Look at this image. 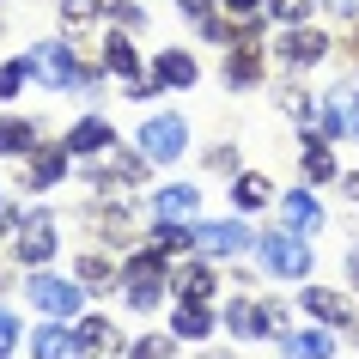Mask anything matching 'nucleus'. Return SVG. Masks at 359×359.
Listing matches in <instances>:
<instances>
[{"mask_svg": "<svg viewBox=\"0 0 359 359\" xmlns=\"http://www.w3.org/2000/svg\"><path fill=\"white\" fill-rule=\"evenodd\" d=\"M317 134L359 140V86H329V97H323V128Z\"/></svg>", "mask_w": 359, "mask_h": 359, "instance_id": "nucleus-5", "label": "nucleus"}, {"mask_svg": "<svg viewBox=\"0 0 359 359\" xmlns=\"http://www.w3.org/2000/svg\"><path fill=\"white\" fill-rule=\"evenodd\" d=\"M25 329H19V317H13V311H6V304H0V353H6V347H13V341H19Z\"/></svg>", "mask_w": 359, "mask_h": 359, "instance_id": "nucleus-35", "label": "nucleus"}, {"mask_svg": "<svg viewBox=\"0 0 359 359\" xmlns=\"http://www.w3.org/2000/svg\"><path fill=\"white\" fill-rule=\"evenodd\" d=\"M25 292H31V304H37L43 317H74L79 299H86V286H79V280H61V274H49V268H31Z\"/></svg>", "mask_w": 359, "mask_h": 359, "instance_id": "nucleus-3", "label": "nucleus"}, {"mask_svg": "<svg viewBox=\"0 0 359 359\" xmlns=\"http://www.w3.org/2000/svg\"><path fill=\"white\" fill-rule=\"evenodd\" d=\"M262 268L274 274V280H304L311 274V238H299V231H268L262 238Z\"/></svg>", "mask_w": 359, "mask_h": 359, "instance_id": "nucleus-1", "label": "nucleus"}, {"mask_svg": "<svg viewBox=\"0 0 359 359\" xmlns=\"http://www.w3.org/2000/svg\"><path fill=\"white\" fill-rule=\"evenodd\" d=\"M189 147V122L183 116H152L147 128H140V152H147L152 165H177Z\"/></svg>", "mask_w": 359, "mask_h": 359, "instance_id": "nucleus-4", "label": "nucleus"}, {"mask_svg": "<svg viewBox=\"0 0 359 359\" xmlns=\"http://www.w3.org/2000/svg\"><path fill=\"white\" fill-rule=\"evenodd\" d=\"M19 226H25V219H19V208H0V238H13Z\"/></svg>", "mask_w": 359, "mask_h": 359, "instance_id": "nucleus-38", "label": "nucleus"}, {"mask_svg": "<svg viewBox=\"0 0 359 359\" xmlns=\"http://www.w3.org/2000/svg\"><path fill=\"white\" fill-rule=\"evenodd\" d=\"M208 165H213V170H231V177H238V147H231V140H226V147H213V152H208Z\"/></svg>", "mask_w": 359, "mask_h": 359, "instance_id": "nucleus-34", "label": "nucleus"}, {"mask_svg": "<svg viewBox=\"0 0 359 359\" xmlns=\"http://www.w3.org/2000/svg\"><path fill=\"white\" fill-rule=\"evenodd\" d=\"M170 335H177V341H201V335H213V311H208L201 299H177Z\"/></svg>", "mask_w": 359, "mask_h": 359, "instance_id": "nucleus-17", "label": "nucleus"}, {"mask_svg": "<svg viewBox=\"0 0 359 359\" xmlns=\"http://www.w3.org/2000/svg\"><path fill=\"white\" fill-rule=\"evenodd\" d=\"M170 280H177V299H201V304L213 299V268H208V262H189V268H177Z\"/></svg>", "mask_w": 359, "mask_h": 359, "instance_id": "nucleus-21", "label": "nucleus"}, {"mask_svg": "<svg viewBox=\"0 0 359 359\" xmlns=\"http://www.w3.org/2000/svg\"><path fill=\"white\" fill-rule=\"evenodd\" d=\"M195 244L208 250V256H244L256 238H250L244 219H201V226H195Z\"/></svg>", "mask_w": 359, "mask_h": 359, "instance_id": "nucleus-6", "label": "nucleus"}, {"mask_svg": "<svg viewBox=\"0 0 359 359\" xmlns=\"http://www.w3.org/2000/svg\"><path fill=\"white\" fill-rule=\"evenodd\" d=\"M329 347H335L329 329H292L286 335V359H329Z\"/></svg>", "mask_w": 359, "mask_h": 359, "instance_id": "nucleus-20", "label": "nucleus"}, {"mask_svg": "<svg viewBox=\"0 0 359 359\" xmlns=\"http://www.w3.org/2000/svg\"><path fill=\"white\" fill-rule=\"evenodd\" d=\"M201 359H231V353H201Z\"/></svg>", "mask_w": 359, "mask_h": 359, "instance_id": "nucleus-45", "label": "nucleus"}, {"mask_svg": "<svg viewBox=\"0 0 359 359\" xmlns=\"http://www.w3.org/2000/svg\"><path fill=\"white\" fill-rule=\"evenodd\" d=\"M226 79H231V86H262V37H256V31H244V37L231 43Z\"/></svg>", "mask_w": 359, "mask_h": 359, "instance_id": "nucleus-11", "label": "nucleus"}, {"mask_svg": "<svg viewBox=\"0 0 359 359\" xmlns=\"http://www.w3.org/2000/svg\"><path fill=\"white\" fill-rule=\"evenodd\" d=\"M280 110L304 122V116H311V92H304V86H286V92H280Z\"/></svg>", "mask_w": 359, "mask_h": 359, "instance_id": "nucleus-33", "label": "nucleus"}, {"mask_svg": "<svg viewBox=\"0 0 359 359\" xmlns=\"http://www.w3.org/2000/svg\"><path fill=\"white\" fill-rule=\"evenodd\" d=\"M25 79H31V55L6 61V67H0V97H19V92H25Z\"/></svg>", "mask_w": 359, "mask_h": 359, "instance_id": "nucleus-29", "label": "nucleus"}, {"mask_svg": "<svg viewBox=\"0 0 359 359\" xmlns=\"http://www.w3.org/2000/svg\"><path fill=\"white\" fill-rule=\"evenodd\" d=\"M341 329H347V341L359 347V317H341Z\"/></svg>", "mask_w": 359, "mask_h": 359, "instance_id": "nucleus-40", "label": "nucleus"}, {"mask_svg": "<svg viewBox=\"0 0 359 359\" xmlns=\"http://www.w3.org/2000/svg\"><path fill=\"white\" fill-rule=\"evenodd\" d=\"M31 79L49 86V92H74V86H79V55L61 37L37 43V49H31Z\"/></svg>", "mask_w": 359, "mask_h": 359, "instance_id": "nucleus-2", "label": "nucleus"}, {"mask_svg": "<svg viewBox=\"0 0 359 359\" xmlns=\"http://www.w3.org/2000/svg\"><path fill=\"white\" fill-rule=\"evenodd\" d=\"M329 6H335V13H359V0H329Z\"/></svg>", "mask_w": 359, "mask_h": 359, "instance_id": "nucleus-41", "label": "nucleus"}, {"mask_svg": "<svg viewBox=\"0 0 359 359\" xmlns=\"http://www.w3.org/2000/svg\"><path fill=\"white\" fill-rule=\"evenodd\" d=\"M341 183H347V195H353V201H359V170H353V177H341Z\"/></svg>", "mask_w": 359, "mask_h": 359, "instance_id": "nucleus-42", "label": "nucleus"}, {"mask_svg": "<svg viewBox=\"0 0 359 359\" xmlns=\"http://www.w3.org/2000/svg\"><path fill=\"white\" fill-rule=\"evenodd\" d=\"M170 353H177V335H170V329H165V335H147V341H134V347H128V359H170Z\"/></svg>", "mask_w": 359, "mask_h": 359, "instance_id": "nucleus-28", "label": "nucleus"}, {"mask_svg": "<svg viewBox=\"0 0 359 359\" xmlns=\"http://www.w3.org/2000/svg\"><path fill=\"white\" fill-rule=\"evenodd\" d=\"M92 231L104 244H128L134 238V213L122 208V201H104V208H92Z\"/></svg>", "mask_w": 359, "mask_h": 359, "instance_id": "nucleus-18", "label": "nucleus"}, {"mask_svg": "<svg viewBox=\"0 0 359 359\" xmlns=\"http://www.w3.org/2000/svg\"><path fill=\"white\" fill-rule=\"evenodd\" d=\"M299 304H304L317 323H341V317H347V299H341V292H329V286H304Z\"/></svg>", "mask_w": 359, "mask_h": 359, "instance_id": "nucleus-23", "label": "nucleus"}, {"mask_svg": "<svg viewBox=\"0 0 359 359\" xmlns=\"http://www.w3.org/2000/svg\"><path fill=\"white\" fill-rule=\"evenodd\" d=\"M304 177L311 183H335V158H329V147L317 134H304Z\"/></svg>", "mask_w": 359, "mask_h": 359, "instance_id": "nucleus-25", "label": "nucleus"}, {"mask_svg": "<svg viewBox=\"0 0 359 359\" xmlns=\"http://www.w3.org/2000/svg\"><path fill=\"white\" fill-rule=\"evenodd\" d=\"M67 152H79V158H92V152H110L116 147V128L104 122V116H79L74 128H67V140H61Z\"/></svg>", "mask_w": 359, "mask_h": 359, "instance_id": "nucleus-14", "label": "nucleus"}, {"mask_svg": "<svg viewBox=\"0 0 359 359\" xmlns=\"http://www.w3.org/2000/svg\"><path fill=\"white\" fill-rule=\"evenodd\" d=\"M97 13H104V0H61V25L67 31H86Z\"/></svg>", "mask_w": 359, "mask_h": 359, "instance_id": "nucleus-27", "label": "nucleus"}, {"mask_svg": "<svg viewBox=\"0 0 359 359\" xmlns=\"http://www.w3.org/2000/svg\"><path fill=\"white\" fill-rule=\"evenodd\" d=\"M49 256H55V219H49V213H31V219L19 226V262L43 268Z\"/></svg>", "mask_w": 359, "mask_h": 359, "instance_id": "nucleus-9", "label": "nucleus"}, {"mask_svg": "<svg viewBox=\"0 0 359 359\" xmlns=\"http://www.w3.org/2000/svg\"><path fill=\"white\" fill-rule=\"evenodd\" d=\"M158 299H165V286H158V280H134L128 286V311H152Z\"/></svg>", "mask_w": 359, "mask_h": 359, "instance_id": "nucleus-30", "label": "nucleus"}, {"mask_svg": "<svg viewBox=\"0 0 359 359\" xmlns=\"http://www.w3.org/2000/svg\"><path fill=\"white\" fill-rule=\"evenodd\" d=\"M152 213H158V226H195V213H201V189H195V183H170V189H158Z\"/></svg>", "mask_w": 359, "mask_h": 359, "instance_id": "nucleus-8", "label": "nucleus"}, {"mask_svg": "<svg viewBox=\"0 0 359 359\" xmlns=\"http://www.w3.org/2000/svg\"><path fill=\"white\" fill-rule=\"evenodd\" d=\"M280 226L299 231V238L323 231V201H317L311 189H286V195H280Z\"/></svg>", "mask_w": 359, "mask_h": 359, "instance_id": "nucleus-10", "label": "nucleus"}, {"mask_svg": "<svg viewBox=\"0 0 359 359\" xmlns=\"http://www.w3.org/2000/svg\"><path fill=\"white\" fill-rule=\"evenodd\" d=\"M104 13H110L116 25H128V31H140V25H147V13H140V6H134V0H110V6H104Z\"/></svg>", "mask_w": 359, "mask_h": 359, "instance_id": "nucleus-32", "label": "nucleus"}, {"mask_svg": "<svg viewBox=\"0 0 359 359\" xmlns=\"http://www.w3.org/2000/svg\"><path fill=\"white\" fill-rule=\"evenodd\" d=\"M67 158H74V152L67 147H31L25 152V189H55L61 177H67Z\"/></svg>", "mask_w": 359, "mask_h": 359, "instance_id": "nucleus-7", "label": "nucleus"}, {"mask_svg": "<svg viewBox=\"0 0 359 359\" xmlns=\"http://www.w3.org/2000/svg\"><path fill=\"white\" fill-rule=\"evenodd\" d=\"M353 61H359V25H353Z\"/></svg>", "mask_w": 359, "mask_h": 359, "instance_id": "nucleus-44", "label": "nucleus"}, {"mask_svg": "<svg viewBox=\"0 0 359 359\" xmlns=\"http://www.w3.org/2000/svg\"><path fill=\"white\" fill-rule=\"evenodd\" d=\"M226 329L244 335V341H262V335H274V311L256 304V299H231L226 304Z\"/></svg>", "mask_w": 359, "mask_h": 359, "instance_id": "nucleus-12", "label": "nucleus"}, {"mask_svg": "<svg viewBox=\"0 0 359 359\" xmlns=\"http://www.w3.org/2000/svg\"><path fill=\"white\" fill-rule=\"evenodd\" d=\"M79 329H61V323H49V329H37L31 335V359H79Z\"/></svg>", "mask_w": 359, "mask_h": 359, "instance_id": "nucleus-16", "label": "nucleus"}, {"mask_svg": "<svg viewBox=\"0 0 359 359\" xmlns=\"http://www.w3.org/2000/svg\"><path fill=\"white\" fill-rule=\"evenodd\" d=\"M219 6H226V13H238V19H256L268 0H219Z\"/></svg>", "mask_w": 359, "mask_h": 359, "instance_id": "nucleus-36", "label": "nucleus"}, {"mask_svg": "<svg viewBox=\"0 0 359 359\" xmlns=\"http://www.w3.org/2000/svg\"><path fill=\"white\" fill-rule=\"evenodd\" d=\"M74 280L86 286V292H116V268L104 262V256H79V268H74Z\"/></svg>", "mask_w": 359, "mask_h": 359, "instance_id": "nucleus-24", "label": "nucleus"}, {"mask_svg": "<svg viewBox=\"0 0 359 359\" xmlns=\"http://www.w3.org/2000/svg\"><path fill=\"white\" fill-rule=\"evenodd\" d=\"M317 0H268V13L274 19H286V25H304V13H311Z\"/></svg>", "mask_w": 359, "mask_h": 359, "instance_id": "nucleus-31", "label": "nucleus"}, {"mask_svg": "<svg viewBox=\"0 0 359 359\" xmlns=\"http://www.w3.org/2000/svg\"><path fill=\"white\" fill-rule=\"evenodd\" d=\"M195 79H201L195 55H183V49H165V55H152V86H158V92H183V86H195Z\"/></svg>", "mask_w": 359, "mask_h": 359, "instance_id": "nucleus-13", "label": "nucleus"}, {"mask_svg": "<svg viewBox=\"0 0 359 359\" xmlns=\"http://www.w3.org/2000/svg\"><path fill=\"white\" fill-rule=\"evenodd\" d=\"M31 147H37V122H25V116H0V152H6V158H25Z\"/></svg>", "mask_w": 359, "mask_h": 359, "instance_id": "nucleus-19", "label": "nucleus"}, {"mask_svg": "<svg viewBox=\"0 0 359 359\" xmlns=\"http://www.w3.org/2000/svg\"><path fill=\"white\" fill-rule=\"evenodd\" d=\"M274 201V183L262 170H238V208H268Z\"/></svg>", "mask_w": 359, "mask_h": 359, "instance_id": "nucleus-26", "label": "nucleus"}, {"mask_svg": "<svg viewBox=\"0 0 359 359\" xmlns=\"http://www.w3.org/2000/svg\"><path fill=\"white\" fill-rule=\"evenodd\" d=\"M6 286H13V274H6V268H0V292H6Z\"/></svg>", "mask_w": 359, "mask_h": 359, "instance_id": "nucleus-43", "label": "nucleus"}, {"mask_svg": "<svg viewBox=\"0 0 359 359\" xmlns=\"http://www.w3.org/2000/svg\"><path fill=\"white\" fill-rule=\"evenodd\" d=\"M79 341H86L92 353H122V335H116L110 317H79Z\"/></svg>", "mask_w": 359, "mask_h": 359, "instance_id": "nucleus-22", "label": "nucleus"}, {"mask_svg": "<svg viewBox=\"0 0 359 359\" xmlns=\"http://www.w3.org/2000/svg\"><path fill=\"white\" fill-rule=\"evenodd\" d=\"M280 55L292 61V67H311V61L329 55V37H323V31H311V25H292V31L280 37Z\"/></svg>", "mask_w": 359, "mask_h": 359, "instance_id": "nucleus-15", "label": "nucleus"}, {"mask_svg": "<svg viewBox=\"0 0 359 359\" xmlns=\"http://www.w3.org/2000/svg\"><path fill=\"white\" fill-rule=\"evenodd\" d=\"M347 280H353V286H359V244H353V250H347Z\"/></svg>", "mask_w": 359, "mask_h": 359, "instance_id": "nucleus-39", "label": "nucleus"}, {"mask_svg": "<svg viewBox=\"0 0 359 359\" xmlns=\"http://www.w3.org/2000/svg\"><path fill=\"white\" fill-rule=\"evenodd\" d=\"M177 6H183L195 25H208V19H213V0H177Z\"/></svg>", "mask_w": 359, "mask_h": 359, "instance_id": "nucleus-37", "label": "nucleus"}]
</instances>
